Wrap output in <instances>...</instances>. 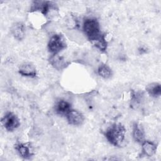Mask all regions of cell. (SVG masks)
<instances>
[{"instance_id": "6da1fadb", "label": "cell", "mask_w": 161, "mask_h": 161, "mask_svg": "<svg viewBox=\"0 0 161 161\" xmlns=\"http://www.w3.org/2000/svg\"><path fill=\"white\" fill-rule=\"evenodd\" d=\"M126 129L120 123H114L106 131L104 135L107 140L115 147H121L125 140Z\"/></svg>"}, {"instance_id": "7a4b0ae2", "label": "cell", "mask_w": 161, "mask_h": 161, "mask_svg": "<svg viewBox=\"0 0 161 161\" xmlns=\"http://www.w3.org/2000/svg\"><path fill=\"white\" fill-rule=\"evenodd\" d=\"M82 29L87 38L92 43H94L103 35L101 31L99 23L95 18H86L84 21Z\"/></svg>"}, {"instance_id": "3957f363", "label": "cell", "mask_w": 161, "mask_h": 161, "mask_svg": "<svg viewBox=\"0 0 161 161\" xmlns=\"http://www.w3.org/2000/svg\"><path fill=\"white\" fill-rule=\"evenodd\" d=\"M66 42L64 36L60 34H55L51 36L48 43V51L52 55L58 54L66 47Z\"/></svg>"}, {"instance_id": "277c9868", "label": "cell", "mask_w": 161, "mask_h": 161, "mask_svg": "<svg viewBox=\"0 0 161 161\" xmlns=\"http://www.w3.org/2000/svg\"><path fill=\"white\" fill-rule=\"evenodd\" d=\"M1 123L4 128L8 131H13L20 125L18 118L11 112L7 113L1 119Z\"/></svg>"}, {"instance_id": "5b68a950", "label": "cell", "mask_w": 161, "mask_h": 161, "mask_svg": "<svg viewBox=\"0 0 161 161\" xmlns=\"http://www.w3.org/2000/svg\"><path fill=\"white\" fill-rule=\"evenodd\" d=\"M67 120L70 125L74 126L81 125L84 121V117L83 114L79 111L75 109H70L65 115Z\"/></svg>"}, {"instance_id": "8992f818", "label": "cell", "mask_w": 161, "mask_h": 161, "mask_svg": "<svg viewBox=\"0 0 161 161\" xmlns=\"http://www.w3.org/2000/svg\"><path fill=\"white\" fill-rule=\"evenodd\" d=\"M15 149L19 156L25 159H30L33 155L29 143H17L15 145Z\"/></svg>"}, {"instance_id": "52a82bcc", "label": "cell", "mask_w": 161, "mask_h": 161, "mask_svg": "<svg viewBox=\"0 0 161 161\" xmlns=\"http://www.w3.org/2000/svg\"><path fill=\"white\" fill-rule=\"evenodd\" d=\"M18 72L20 75L28 77L33 78L36 75V70L35 67L30 63H25L21 65L19 67Z\"/></svg>"}, {"instance_id": "ba28073f", "label": "cell", "mask_w": 161, "mask_h": 161, "mask_svg": "<svg viewBox=\"0 0 161 161\" xmlns=\"http://www.w3.org/2000/svg\"><path fill=\"white\" fill-rule=\"evenodd\" d=\"M54 109L57 114L65 116L71 109V104L67 101L60 99L55 103Z\"/></svg>"}, {"instance_id": "9c48e42d", "label": "cell", "mask_w": 161, "mask_h": 161, "mask_svg": "<svg viewBox=\"0 0 161 161\" xmlns=\"http://www.w3.org/2000/svg\"><path fill=\"white\" fill-rule=\"evenodd\" d=\"M11 33L14 38L18 40H21L25 34V27L22 23H16L11 29Z\"/></svg>"}, {"instance_id": "30bf717a", "label": "cell", "mask_w": 161, "mask_h": 161, "mask_svg": "<svg viewBox=\"0 0 161 161\" xmlns=\"http://www.w3.org/2000/svg\"><path fill=\"white\" fill-rule=\"evenodd\" d=\"M132 135L135 142L142 143L143 141H145V132L143 129L140 125L136 123L133 124Z\"/></svg>"}, {"instance_id": "8fae6325", "label": "cell", "mask_w": 161, "mask_h": 161, "mask_svg": "<svg viewBox=\"0 0 161 161\" xmlns=\"http://www.w3.org/2000/svg\"><path fill=\"white\" fill-rule=\"evenodd\" d=\"M142 148L143 153L147 157L153 156L157 150V145L148 140H145L142 143Z\"/></svg>"}, {"instance_id": "7c38bea8", "label": "cell", "mask_w": 161, "mask_h": 161, "mask_svg": "<svg viewBox=\"0 0 161 161\" xmlns=\"http://www.w3.org/2000/svg\"><path fill=\"white\" fill-rule=\"evenodd\" d=\"M147 93L152 97H157L161 94V86L159 83L154 82L148 84L146 87Z\"/></svg>"}, {"instance_id": "4fadbf2b", "label": "cell", "mask_w": 161, "mask_h": 161, "mask_svg": "<svg viewBox=\"0 0 161 161\" xmlns=\"http://www.w3.org/2000/svg\"><path fill=\"white\" fill-rule=\"evenodd\" d=\"M50 64L57 69H62L65 67V61L58 54L52 55L50 58Z\"/></svg>"}, {"instance_id": "5bb4252c", "label": "cell", "mask_w": 161, "mask_h": 161, "mask_svg": "<svg viewBox=\"0 0 161 161\" xmlns=\"http://www.w3.org/2000/svg\"><path fill=\"white\" fill-rule=\"evenodd\" d=\"M97 74L102 78L106 79H109L112 75V70L108 65L101 64L97 69Z\"/></svg>"}, {"instance_id": "9a60e30c", "label": "cell", "mask_w": 161, "mask_h": 161, "mask_svg": "<svg viewBox=\"0 0 161 161\" xmlns=\"http://www.w3.org/2000/svg\"><path fill=\"white\" fill-rule=\"evenodd\" d=\"M94 45L101 51H105L106 50V47H107V42L105 40V36L104 35H103L99 39L94 42Z\"/></svg>"}]
</instances>
